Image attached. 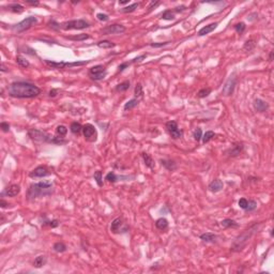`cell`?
Returning a JSON list of instances; mask_svg holds the SVG:
<instances>
[{"label":"cell","mask_w":274,"mask_h":274,"mask_svg":"<svg viewBox=\"0 0 274 274\" xmlns=\"http://www.w3.org/2000/svg\"><path fill=\"white\" fill-rule=\"evenodd\" d=\"M216 27H217V23H212V24H210V25H208V26H205V27H202V29L198 31V35L202 37V35H206V34L210 33V32L213 31Z\"/></svg>","instance_id":"18"},{"label":"cell","mask_w":274,"mask_h":274,"mask_svg":"<svg viewBox=\"0 0 274 274\" xmlns=\"http://www.w3.org/2000/svg\"><path fill=\"white\" fill-rule=\"evenodd\" d=\"M45 63L54 68H73V67L85 65L88 63V61H75V62H65V61H60V62H55V61L45 60Z\"/></svg>","instance_id":"7"},{"label":"cell","mask_w":274,"mask_h":274,"mask_svg":"<svg viewBox=\"0 0 274 274\" xmlns=\"http://www.w3.org/2000/svg\"><path fill=\"white\" fill-rule=\"evenodd\" d=\"M146 57H147V55H141V56H139V57H137V58L133 59V60H132V63L140 62V61L143 60V59H146Z\"/></svg>","instance_id":"52"},{"label":"cell","mask_w":274,"mask_h":274,"mask_svg":"<svg viewBox=\"0 0 274 274\" xmlns=\"http://www.w3.org/2000/svg\"><path fill=\"white\" fill-rule=\"evenodd\" d=\"M0 70H1V72H6V65H3V63H1V67H0Z\"/></svg>","instance_id":"58"},{"label":"cell","mask_w":274,"mask_h":274,"mask_svg":"<svg viewBox=\"0 0 274 274\" xmlns=\"http://www.w3.org/2000/svg\"><path fill=\"white\" fill-rule=\"evenodd\" d=\"M16 62L19 67L22 68H28L29 67V61L27 60L26 58H24L23 56H17L16 57Z\"/></svg>","instance_id":"33"},{"label":"cell","mask_w":274,"mask_h":274,"mask_svg":"<svg viewBox=\"0 0 274 274\" xmlns=\"http://www.w3.org/2000/svg\"><path fill=\"white\" fill-rule=\"evenodd\" d=\"M0 206H1V208H6L8 206H10V205H9V202H4L3 199H1V200H0Z\"/></svg>","instance_id":"56"},{"label":"cell","mask_w":274,"mask_h":274,"mask_svg":"<svg viewBox=\"0 0 274 274\" xmlns=\"http://www.w3.org/2000/svg\"><path fill=\"white\" fill-rule=\"evenodd\" d=\"M134 94H135L136 99L141 98V96H143V86H141V84H137L136 85L135 90H134Z\"/></svg>","instance_id":"38"},{"label":"cell","mask_w":274,"mask_h":274,"mask_svg":"<svg viewBox=\"0 0 274 274\" xmlns=\"http://www.w3.org/2000/svg\"><path fill=\"white\" fill-rule=\"evenodd\" d=\"M37 23V18L34 16H29L27 18H25L24 21L19 22L18 24L14 25L12 27V30L14 32H17V33H22V32L26 31V30L30 29L32 26H34L35 24Z\"/></svg>","instance_id":"5"},{"label":"cell","mask_w":274,"mask_h":274,"mask_svg":"<svg viewBox=\"0 0 274 274\" xmlns=\"http://www.w3.org/2000/svg\"><path fill=\"white\" fill-rule=\"evenodd\" d=\"M155 226H156V228L160 229V230H165V229L168 227V221L164 217H161V218H159V220H156Z\"/></svg>","instance_id":"24"},{"label":"cell","mask_w":274,"mask_h":274,"mask_svg":"<svg viewBox=\"0 0 274 274\" xmlns=\"http://www.w3.org/2000/svg\"><path fill=\"white\" fill-rule=\"evenodd\" d=\"M119 3H120V4H127V3H129V1H127V0H123V1H119Z\"/></svg>","instance_id":"59"},{"label":"cell","mask_w":274,"mask_h":274,"mask_svg":"<svg viewBox=\"0 0 274 274\" xmlns=\"http://www.w3.org/2000/svg\"><path fill=\"white\" fill-rule=\"evenodd\" d=\"M96 45L100 48H103V49H107V48H112L116 46V44L112 43L110 41H107V40H103V41H100L96 43Z\"/></svg>","instance_id":"26"},{"label":"cell","mask_w":274,"mask_h":274,"mask_svg":"<svg viewBox=\"0 0 274 274\" xmlns=\"http://www.w3.org/2000/svg\"><path fill=\"white\" fill-rule=\"evenodd\" d=\"M245 28H246V26H245L244 23H238L237 25H235L236 31H237V33H239V34H242L243 32H244Z\"/></svg>","instance_id":"43"},{"label":"cell","mask_w":274,"mask_h":274,"mask_svg":"<svg viewBox=\"0 0 274 274\" xmlns=\"http://www.w3.org/2000/svg\"><path fill=\"white\" fill-rule=\"evenodd\" d=\"M8 10L11 11V12H13V13H17V14H21V13L24 12L25 8H24L22 4L13 3V4H9V6H8Z\"/></svg>","instance_id":"22"},{"label":"cell","mask_w":274,"mask_h":274,"mask_svg":"<svg viewBox=\"0 0 274 274\" xmlns=\"http://www.w3.org/2000/svg\"><path fill=\"white\" fill-rule=\"evenodd\" d=\"M43 225H48V226L52 227V228H56V227H58L59 222L57 220H53V221H48V222H45Z\"/></svg>","instance_id":"46"},{"label":"cell","mask_w":274,"mask_h":274,"mask_svg":"<svg viewBox=\"0 0 274 274\" xmlns=\"http://www.w3.org/2000/svg\"><path fill=\"white\" fill-rule=\"evenodd\" d=\"M162 18L166 19V21H171V19L174 18V13L171 10H166L162 14Z\"/></svg>","instance_id":"36"},{"label":"cell","mask_w":274,"mask_h":274,"mask_svg":"<svg viewBox=\"0 0 274 274\" xmlns=\"http://www.w3.org/2000/svg\"><path fill=\"white\" fill-rule=\"evenodd\" d=\"M210 93H211V88H204V89L198 91L197 96H198V98H206V96H208Z\"/></svg>","instance_id":"40"},{"label":"cell","mask_w":274,"mask_h":274,"mask_svg":"<svg viewBox=\"0 0 274 274\" xmlns=\"http://www.w3.org/2000/svg\"><path fill=\"white\" fill-rule=\"evenodd\" d=\"M9 96L17 99H31L41 93V89L33 84L26 81H15L8 87Z\"/></svg>","instance_id":"1"},{"label":"cell","mask_w":274,"mask_h":274,"mask_svg":"<svg viewBox=\"0 0 274 274\" xmlns=\"http://www.w3.org/2000/svg\"><path fill=\"white\" fill-rule=\"evenodd\" d=\"M46 262H47V258H46V256L40 255L34 259L33 267H34V268H37V269H40V268H42L43 266H45Z\"/></svg>","instance_id":"20"},{"label":"cell","mask_w":274,"mask_h":274,"mask_svg":"<svg viewBox=\"0 0 274 274\" xmlns=\"http://www.w3.org/2000/svg\"><path fill=\"white\" fill-rule=\"evenodd\" d=\"M161 164H162V166H164L165 168L170 171H174L177 168L176 163L171 160H161Z\"/></svg>","instance_id":"23"},{"label":"cell","mask_w":274,"mask_h":274,"mask_svg":"<svg viewBox=\"0 0 274 274\" xmlns=\"http://www.w3.org/2000/svg\"><path fill=\"white\" fill-rule=\"evenodd\" d=\"M139 101L138 99H132V100H130L129 102L125 103L124 105V110H131L133 109V108H135L137 105H138Z\"/></svg>","instance_id":"29"},{"label":"cell","mask_w":274,"mask_h":274,"mask_svg":"<svg viewBox=\"0 0 274 274\" xmlns=\"http://www.w3.org/2000/svg\"><path fill=\"white\" fill-rule=\"evenodd\" d=\"M141 158H143V162H145V165L147 167H149L150 169H154V166H155V164H154V161L153 159L151 158V155L148 153H146V152H143L141 153Z\"/></svg>","instance_id":"17"},{"label":"cell","mask_w":274,"mask_h":274,"mask_svg":"<svg viewBox=\"0 0 274 274\" xmlns=\"http://www.w3.org/2000/svg\"><path fill=\"white\" fill-rule=\"evenodd\" d=\"M90 27L89 23L84 19H74V21H68L62 24V29L65 30H81Z\"/></svg>","instance_id":"6"},{"label":"cell","mask_w":274,"mask_h":274,"mask_svg":"<svg viewBox=\"0 0 274 274\" xmlns=\"http://www.w3.org/2000/svg\"><path fill=\"white\" fill-rule=\"evenodd\" d=\"M49 174V171L46 167L44 166H39L35 169H33L29 174L30 178H43V177H47Z\"/></svg>","instance_id":"13"},{"label":"cell","mask_w":274,"mask_h":274,"mask_svg":"<svg viewBox=\"0 0 274 274\" xmlns=\"http://www.w3.org/2000/svg\"><path fill=\"white\" fill-rule=\"evenodd\" d=\"M57 94H58V90H57V89H52L49 91V96H50V98H55Z\"/></svg>","instance_id":"54"},{"label":"cell","mask_w":274,"mask_h":274,"mask_svg":"<svg viewBox=\"0 0 274 274\" xmlns=\"http://www.w3.org/2000/svg\"><path fill=\"white\" fill-rule=\"evenodd\" d=\"M193 136H194V139H195L196 141H199L200 139H202V129L197 127V129L194 131Z\"/></svg>","instance_id":"45"},{"label":"cell","mask_w":274,"mask_h":274,"mask_svg":"<svg viewBox=\"0 0 274 274\" xmlns=\"http://www.w3.org/2000/svg\"><path fill=\"white\" fill-rule=\"evenodd\" d=\"M159 4H160V1H152L151 3H150V6H149V10H152V9L153 8H155V6H158Z\"/></svg>","instance_id":"55"},{"label":"cell","mask_w":274,"mask_h":274,"mask_svg":"<svg viewBox=\"0 0 274 274\" xmlns=\"http://www.w3.org/2000/svg\"><path fill=\"white\" fill-rule=\"evenodd\" d=\"M28 135L31 139L37 141H44V143H65L62 137H53L48 133L37 129H30L28 131Z\"/></svg>","instance_id":"4"},{"label":"cell","mask_w":274,"mask_h":274,"mask_svg":"<svg viewBox=\"0 0 274 274\" xmlns=\"http://www.w3.org/2000/svg\"><path fill=\"white\" fill-rule=\"evenodd\" d=\"M90 37L89 34L86 33H81L78 35H72V37H67V39L72 40V41H85V40H88Z\"/></svg>","instance_id":"30"},{"label":"cell","mask_w":274,"mask_h":274,"mask_svg":"<svg viewBox=\"0 0 274 274\" xmlns=\"http://www.w3.org/2000/svg\"><path fill=\"white\" fill-rule=\"evenodd\" d=\"M21 192V186L17 184H11L10 186H8L3 192H2V196L6 195L8 197H14V196L18 195Z\"/></svg>","instance_id":"14"},{"label":"cell","mask_w":274,"mask_h":274,"mask_svg":"<svg viewBox=\"0 0 274 274\" xmlns=\"http://www.w3.org/2000/svg\"><path fill=\"white\" fill-rule=\"evenodd\" d=\"M138 6H139V3L129 4L127 6H124L123 9H121V12H122V13H132V12H134L137 8H138Z\"/></svg>","instance_id":"34"},{"label":"cell","mask_w":274,"mask_h":274,"mask_svg":"<svg viewBox=\"0 0 274 274\" xmlns=\"http://www.w3.org/2000/svg\"><path fill=\"white\" fill-rule=\"evenodd\" d=\"M272 59H273V52H271L270 53V58H269V60L272 61Z\"/></svg>","instance_id":"60"},{"label":"cell","mask_w":274,"mask_h":274,"mask_svg":"<svg viewBox=\"0 0 274 274\" xmlns=\"http://www.w3.org/2000/svg\"><path fill=\"white\" fill-rule=\"evenodd\" d=\"M259 223H255L253 224L251 227H249L247 229H245L242 233H240L237 238L235 239V241L233 242L230 246V249L233 252H240L246 246V244L249 243V241L251 240V238L254 236V233L258 230V227H259Z\"/></svg>","instance_id":"2"},{"label":"cell","mask_w":274,"mask_h":274,"mask_svg":"<svg viewBox=\"0 0 274 274\" xmlns=\"http://www.w3.org/2000/svg\"><path fill=\"white\" fill-rule=\"evenodd\" d=\"M83 134L85 139L88 141H96V137H98L96 129L94 127V125L90 124V123H87L83 127Z\"/></svg>","instance_id":"8"},{"label":"cell","mask_w":274,"mask_h":274,"mask_svg":"<svg viewBox=\"0 0 274 274\" xmlns=\"http://www.w3.org/2000/svg\"><path fill=\"white\" fill-rule=\"evenodd\" d=\"M70 130H71V132H72L73 134L78 135L80 132H83V125H81L80 123H78V122H73L72 124H71V127H70Z\"/></svg>","instance_id":"27"},{"label":"cell","mask_w":274,"mask_h":274,"mask_svg":"<svg viewBox=\"0 0 274 274\" xmlns=\"http://www.w3.org/2000/svg\"><path fill=\"white\" fill-rule=\"evenodd\" d=\"M214 135H215V134H214V132L213 131H208V132H206V133L204 134V135H202V141H204V143H208V141H210L211 140L212 138H213L214 137Z\"/></svg>","instance_id":"37"},{"label":"cell","mask_w":274,"mask_h":274,"mask_svg":"<svg viewBox=\"0 0 274 274\" xmlns=\"http://www.w3.org/2000/svg\"><path fill=\"white\" fill-rule=\"evenodd\" d=\"M254 108H255L257 112H264L266 110H268L269 108V104L266 102V101L261 100V99H256L254 101Z\"/></svg>","instance_id":"15"},{"label":"cell","mask_w":274,"mask_h":274,"mask_svg":"<svg viewBox=\"0 0 274 274\" xmlns=\"http://www.w3.org/2000/svg\"><path fill=\"white\" fill-rule=\"evenodd\" d=\"M48 25H50V27H52L53 29H55V30L60 29V25H59L58 23H56L55 21H50L49 23H48Z\"/></svg>","instance_id":"49"},{"label":"cell","mask_w":274,"mask_h":274,"mask_svg":"<svg viewBox=\"0 0 274 274\" xmlns=\"http://www.w3.org/2000/svg\"><path fill=\"white\" fill-rule=\"evenodd\" d=\"M106 74H107L106 68L101 65H96V67H92L89 70L90 77H91L92 79H94V80H101V79L105 78Z\"/></svg>","instance_id":"9"},{"label":"cell","mask_w":274,"mask_h":274,"mask_svg":"<svg viewBox=\"0 0 274 274\" xmlns=\"http://www.w3.org/2000/svg\"><path fill=\"white\" fill-rule=\"evenodd\" d=\"M105 180H107L108 182H116L117 180H118V177L116 176V174H115V172H108L107 174H106V177H105Z\"/></svg>","instance_id":"41"},{"label":"cell","mask_w":274,"mask_h":274,"mask_svg":"<svg viewBox=\"0 0 274 274\" xmlns=\"http://www.w3.org/2000/svg\"><path fill=\"white\" fill-rule=\"evenodd\" d=\"M96 17H98L99 21L101 22H107L108 19H109V17H108L107 14H103V13H99L98 15H96Z\"/></svg>","instance_id":"48"},{"label":"cell","mask_w":274,"mask_h":274,"mask_svg":"<svg viewBox=\"0 0 274 274\" xmlns=\"http://www.w3.org/2000/svg\"><path fill=\"white\" fill-rule=\"evenodd\" d=\"M121 226H122V221H121V218L117 217L112 222V225H110V230H112L114 233H118L119 231H120Z\"/></svg>","instance_id":"19"},{"label":"cell","mask_w":274,"mask_h":274,"mask_svg":"<svg viewBox=\"0 0 274 274\" xmlns=\"http://www.w3.org/2000/svg\"><path fill=\"white\" fill-rule=\"evenodd\" d=\"M169 42H163V43H152L151 44V47H154V48H159V47H163V46L167 45Z\"/></svg>","instance_id":"51"},{"label":"cell","mask_w":274,"mask_h":274,"mask_svg":"<svg viewBox=\"0 0 274 274\" xmlns=\"http://www.w3.org/2000/svg\"><path fill=\"white\" fill-rule=\"evenodd\" d=\"M0 127L2 129V131L6 133V132H9V130H10V124L6 122H2L1 124H0Z\"/></svg>","instance_id":"50"},{"label":"cell","mask_w":274,"mask_h":274,"mask_svg":"<svg viewBox=\"0 0 274 274\" xmlns=\"http://www.w3.org/2000/svg\"><path fill=\"white\" fill-rule=\"evenodd\" d=\"M254 47H255V41L254 40H249V41L245 42L244 46H243V49L245 52H251Z\"/></svg>","instance_id":"35"},{"label":"cell","mask_w":274,"mask_h":274,"mask_svg":"<svg viewBox=\"0 0 274 274\" xmlns=\"http://www.w3.org/2000/svg\"><path fill=\"white\" fill-rule=\"evenodd\" d=\"M199 238L202 239V241H205V242H215L216 241V236L214 235V233H202V235L199 236Z\"/></svg>","instance_id":"25"},{"label":"cell","mask_w":274,"mask_h":274,"mask_svg":"<svg viewBox=\"0 0 274 274\" xmlns=\"http://www.w3.org/2000/svg\"><path fill=\"white\" fill-rule=\"evenodd\" d=\"M94 180L96 181V183H98L99 186H103V181H102V171L98 170L94 172Z\"/></svg>","instance_id":"39"},{"label":"cell","mask_w":274,"mask_h":274,"mask_svg":"<svg viewBox=\"0 0 274 274\" xmlns=\"http://www.w3.org/2000/svg\"><path fill=\"white\" fill-rule=\"evenodd\" d=\"M53 193V184L52 182H39L33 183L29 186L27 192V196L29 199H35L42 196H48Z\"/></svg>","instance_id":"3"},{"label":"cell","mask_w":274,"mask_h":274,"mask_svg":"<svg viewBox=\"0 0 274 274\" xmlns=\"http://www.w3.org/2000/svg\"><path fill=\"white\" fill-rule=\"evenodd\" d=\"M129 88H130V81L125 80V81H123V83H121V84H119V85L116 86V91L124 92V91H127Z\"/></svg>","instance_id":"31"},{"label":"cell","mask_w":274,"mask_h":274,"mask_svg":"<svg viewBox=\"0 0 274 274\" xmlns=\"http://www.w3.org/2000/svg\"><path fill=\"white\" fill-rule=\"evenodd\" d=\"M56 132H57L58 135L65 136V134L68 133V129H67V127H65V125H58L57 129H56Z\"/></svg>","instance_id":"42"},{"label":"cell","mask_w":274,"mask_h":274,"mask_svg":"<svg viewBox=\"0 0 274 274\" xmlns=\"http://www.w3.org/2000/svg\"><path fill=\"white\" fill-rule=\"evenodd\" d=\"M257 208V202H255V200H249V204H247V207L246 209H245V211H254V210Z\"/></svg>","instance_id":"44"},{"label":"cell","mask_w":274,"mask_h":274,"mask_svg":"<svg viewBox=\"0 0 274 274\" xmlns=\"http://www.w3.org/2000/svg\"><path fill=\"white\" fill-rule=\"evenodd\" d=\"M125 27L122 25H120V24H112V25H109V26H106L105 28H103L102 30V33L105 34V35H108V34H120V33H123V32H125Z\"/></svg>","instance_id":"10"},{"label":"cell","mask_w":274,"mask_h":274,"mask_svg":"<svg viewBox=\"0 0 274 274\" xmlns=\"http://www.w3.org/2000/svg\"><path fill=\"white\" fill-rule=\"evenodd\" d=\"M221 225H222L224 228H230V227L236 228V227L239 226V224H238L236 221L231 220V218H225V220H223L222 222H221Z\"/></svg>","instance_id":"21"},{"label":"cell","mask_w":274,"mask_h":274,"mask_svg":"<svg viewBox=\"0 0 274 274\" xmlns=\"http://www.w3.org/2000/svg\"><path fill=\"white\" fill-rule=\"evenodd\" d=\"M247 204H249V200L245 199V198H241V199L239 200V207L241 208V209H243V210L246 209Z\"/></svg>","instance_id":"47"},{"label":"cell","mask_w":274,"mask_h":274,"mask_svg":"<svg viewBox=\"0 0 274 274\" xmlns=\"http://www.w3.org/2000/svg\"><path fill=\"white\" fill-rule=\"evenodd\" d=\"M236 84H237V78L233 75V76L229 77L228 80L225 83L224 87H223V91H222L223 94H224V96H231V94L233 93V90H235Z\"/></svg>","instance_id":"12"},{"label":"cell","mask_w":274,"mask_h":274,"mask_svg":"<svg viewBox=\"0 0 274 274\" xmlns=\"http://www.w3.org/2000/svg\"><path fill=\"white\" fill-rule=\"evenodd\" d=\"M127 67H129V63H121L120 65H119L118 67V70H119V72H122L123 70H125V68H127Z\"/></svg>","instance_id":"53"},{"label":"cell","mask_w":274,"mask_h":274,"mask_svg":"<svg viewBox=\"0 0 274 274\" xmlns=\"http://www.w3.org/2000/svg\"><path fill=\"white\" fill-rule=\"evenodd\" d=\"M243 150V145L242 143H237V145H235L233 147V149H230V155L231 156H236L238 155V154H240L241 152H242Z\"/></svg>","instance_id":"28"},{"label":"cell","mask_w":274,"mask_h":274,"mask_svg":"<svg viewBox=\"0 0 274 274\" xmlns=\"http://www.w3.org/2000/svg\"><path fill=\"white\" fill-rule=\"evenodd\" d=\"M53 249H54L55 252H57V253H63V252L67 251V246H65V243L62 242H57L54 244V246H53Z\"/></svg>","instance_id":"32"},{"label":"cell","mask_w":274,"mask_h":274,"mask_svg":"<svg viewBox=\"0 0 274 274\" xmlns=\"http://www.w3.org/2000/svg\"><path fill=\"white\" fill-rule=\"evenodd\" d=\"M26 3L28 4H31V6H37L39 4V1H30V0H25Z\"/></svg>","instance_id":"57"},{"label":"cell","mask_w":274,"mask_h":274,"mask_svg":"<svg viewBox=\"0 0 274 274\" xmlns=\"http://www.w3.org/2000/svg\"><path fill=\"white\" fill-rule=\"evenodd\" d=\"M166 127H167V131L169 132L170 134L171 138L174 139H178L180 137H182L183 135V132L181 130H179L178 124H177L176 121H168L166 123Z\"/></svg>","instance_id":"11"},{"label":"cell","mask_w":274,"mask_h":274,"mask_svg":"<svg viewBox=\"0 0 274 274\" xmlns=\"http://www.w3.org/2000/svg\"><path fill=\"white\" fill-rule=\"evenodd\" d=\"M223 187H224V184H223V181L220 179H215L209 184V190L212 193H217V192L222 191Z\"/></svg>","instance_id":"16"}]
</instances>
